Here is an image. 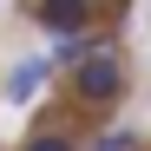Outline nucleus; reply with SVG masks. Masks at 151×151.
Listing matches in <instances>:
<instances>
[{"label":"nucleus","instance_id":"obj_2","mask_svg":"<svg viewBox=\"0 0 151 151\" xmlns=\"http://www.w3.org/2000/svg\"><path fill=\"white\" fill-rule=\"evenodd\" d=\"M86 7H40V27H53V33H72V40H86Z\"/></svg>","mask_w":151,"mask_h":151},{"label":"nucleus","instance_id":"obj_3","mask_svg":"<svg viewBox=\"0 0 151 151\" xmlns=\"http://www.w3.org/2000/svg\"><path fill=\"white\" fill-rule=\"evenodd\" d=\"M40 79H46V59H27V66H13V79H7V99H13V105H27V99L40 92Z\"/></svg>","mask_w":151,"mask_h":151},{"label":"nucleus","instance_id":"obj_4","mask_svg":"<svg viewBox=\"0 0 151 151\" xmlns=\"http://www.w3.org/2000/svg\"><path fill=\"white\" fill-rule=\"evenodd\" d=\"M99 151H132V138H125V132H112V138H99Z\"/></svg>","mask_w":151,"mask_h":151},{"label":"nucleus","instance_id":"obj_5","mask_svg":"<svg viewBox=\"0 0 151 151\" xmlns=\"http://www.w3.org/2000/svg\"><path fill=\"white\" fill-rule=\"evenodd\" d=\"M27 151H72V145H66V138H33Z\"/></svg>","mask_w":151,"mask_h":151},{"label":"nucleus","instance_id":"obj_1","mask_svg":"<svg viewBox=\"0 0 151 151\" xmlns=\"http://www.w3.org/2000/svg\"><path fill=\"white\" fill-rule=\"evenodd\" d=\"M72 86H79V99H118L125 92V59L112 46H92L79 59V72H72Z\"/></svg>","mask_w":151,"mask_h":151}]
</instances>
